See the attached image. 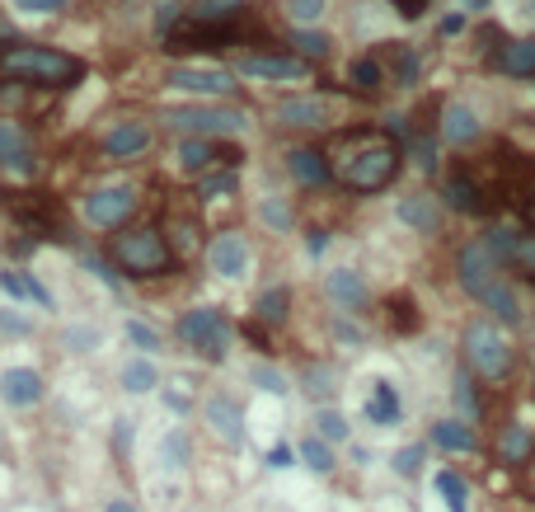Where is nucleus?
Returning <instances> with one entry per match:
<instances>
[{
  "label": "nucleus",
  "mask_w": 535,
  "mask_h": 512,
  "mask_svg": "<svg viewBox=\"0 0 535 512\" xmlns=\"http://www.w3.org/2000/svg\"><path fill=\"white\" fill-rule=\"evenodd\" d=\"M399 165H404V146L390 141L385 132L362 127V132L348 137V151L338 156L334 179L348 188V193H381V188L395 184Z\"/></svg>",
  "instance_id": "obj_1"
},
{
  "label": "nucleus",
  "mask_w": 535,
  "mask_h": 512,
  "mask_svg": "<svg viewBox=\"0 0 535 512\" xmlns=\"http://www.w3.org/2000/svg\"><path fill=\"white\" fill-rule=\"evenodd\" d=\"M456 282L460 292L474 296L484 311H493L503 325H521V301L517 292L503 282V264L489 254L484 240H470V245L456 249Z\"/></svg>",
  "instance_id": "obj_2"
},
{
  "label": "nucleus",
  "mask_w": 535,
  "mask_h": 512,
  "mask_svg": "<svg viewBox=\"0 0 535 512\" xmlns=\"http://www.w3.org/2000/svg\"><path fill=\"white\" fill-rule=\"evenodd\" d=\"M0 76L10 80H29V85H47V90H66L85 76L80 57L57 52V47H38V43H19L0 52Z\"/></svg>",
  "instance_id": "obj_3"
},
{
  "label": "nucleus",
  "mask_w": 535,
  "mask_h": 512,
  "mask_svg": "<svg viewBox=\"0 0 535 512\" xmlns=\"http://www.w3.org/2000/svg\"><path fill=\"white\" fill-rule=\"evenodd\" d=\"M113 259H118L127 278H165L174 268V245L155 226H132V231L113 240Z\"/></svg>",
  "instance_id": "obj_4"
},
{
  "label": "nucleus",
  "mask_w": 535,
  "mask_h": 512,
  "mask_svg": "<svg viewBox=\"0 0 535 512\" xmlns=\"http://www.w3.org/2000/svg\"><path fill=\"white\" fill-rule=\"evenodd\" d=\"M179 343H184L193 357L202 362H226L230 357V343H235V329H230L226 311H216V306H193V311L179 315V325H174Z\"/></svg>",
  "instance_id": "obj_5"
},
{
  "label": "nucleus",
  "mask_w": 535,
  "mask_h": 512,
  "mask_svg": "<svg viewBox=\"0 0 535 512\" xmlns=\"http://www.w3.org/2000/svg\"><path fill=\"white\" fill-rule=\"evenodd\" d=\"M460 353L474 367V376H484V381H503L512 372V362H517L503 325H493V320H470L465 334H460Z\"/></svg>",
  "instance_id": "obj_6"
},
{
  "label": "nucleus",
  "mask_w": 535,
  "mask_h": 512,
  "mask_svg": "<svg viewBox=\"0 0 535 512\" xmlns=\"http://www.w3.org/2000/svg\"><path fill=\"white\" fill-rule=\"evenodd\" d=\"M169 127H179L188 137H207V141H221V137H235L245 132V109H226V104H184V109H169L165 113Z\"/></svg>",
  "instance_id": "obj_7"
},
{
  "label": "nucleus",
  "mask_w": 535,
  "mask_h": 512,
  "mask_svg": "<svg viewBox=\"0 0 535 512\" xmlns=\"http://www.w3.org/2000/svg\"><path fill=\"white\" fill-rule=\"evenodd\" d=\"M202 423L212 428V437L221 442V447L240 451L245 447V409H240V400L235 395H226V390H212L207 400H202Z\"/></svg>",
  "instance_id": "obj_8"
},
{
  "label": "nucleus",
  "mask_w": 535,
  "mask_h": 512,
  "mask_svg": "<svg viewBox=\"0 0 535 512\" xmlns=\"http://www.w3.org/2000/svg\"><path fill=\"white\" fill-rule=\"evenodd\" d=\"M132 212H137V188L132 184L94 188L90 198H85V221H90L94 231H118Z\"/></svg>",
  "instance_id": "obj_9"
},
{
  "label": "nucleus",
  "mask_w": 535,
  "mask_h": 512,
  "mask_svg": "<svg viewBox=\"0 0 535 512\" xmlns=\"http://www.w3.org/2000/svg\"><path fill=\"white\" fill-rule=\"evenodd\" d=\"M165 85L184 94H202V99H226V94L240 90L235 71H221V66H169Z\"/></svg>",
  "instance_id": "obj_10"
},
{
  "label": "nucleus",
  "mask_w": 535,
  "mask_h": 512,
  "mask_svg": "<svg viewBox=\"0 0 535 512\" xmlns=\"http://www.w3.org/2000/svg\"><path fill=\"white\" fill-rule=\"evenodd\" d=\"M249 264H254V249H249V240L240 231L212 235V245H207V268H212L216 278L240 282L249 273Z\"/></svg>",
  "instance_id": "obj_11"
},
{
  "label": "nucleus",
  "mask_w": 535,
  "mask_h": 512,
  "mask_svg": "<svg viewBox=\"0 0 535 512\" xmlns=\"http://www.w3.org/2000/svg\"><path fill=\"white\" fill-rule=\"evenodd\" d=\"M273 123L296 127V132H315V127L334 123V109H329V99H320V94H296V99H282L273 109Z\"/></svg>",
  "instance_id": "obj_12"
},
{
  "label": "nucleus",
  "mask_w": 535,
  "mask_h": 512,
  "mask_svg": "<svg viewBox=\"0 0 535 512\" xmlns=\"http://www.w3.org/2000/svg\"><path fill=\"white\" fill-rule=\"evenodd\" d=\"M0 400L10 409H38L47 400V376L38 367H5L0 372Z\"/></svg>",
  "instance_id": "obj_13"
},
{
  "label": "nucleus",
  "mask_w": 535,
  "mask_h": 512,
  "mask_svg": "<svg viewBox=\"0 0 535 512\" xmlns=\"http://www.w3.org/2000/svg\"><path fill=\"white\" fill-rule=\"evenodd\" d=\"M437 137H442L446 146H456V151L474 146V141L484 137V123H479L474 104H465V99H446V104H442V123H437Z\"/></svg>",
  "instance_id": "obj_14"
},
{
  "label": "nucleus",
  "mask_w": 535,
  "mask_h": 512,
  "mask_svg": "<svg viewBox=\"0 0 535 512\" xmlns=\"http://www.w3.org/2000/svg\"><path fill=\"white\" fill-rule=\"evenodd\" d=\"M179 170L184 174H207L212 165H226V170H235V160H245V156H235L230 146H221V141H207V137H184L179 141Z\"/></svg>",
  "instance_id": "obj_15"
},
{
  "label": "nucleus",
  "mask_w": 535,
  "mask_h": 512,
  "mask_svg": "<svg viewBox=\"0 0 535 512\" xmlns=\"http://www.w3.org/2000/svg\"><path fill=\"white\" fill-rule=\"evenodd\" d=\"M324 296L334 301L338 311H362L371 301V287H367V273L362 268H329L324 273Z\"/></svg>",
  "instance_id": "obj_16"
},
{
  "label": "nucleus",
  "mask_w": 535,
  "mask_h": 512,
  "mask_svg": "<svg viewBox=\"0 0 535 512\" xmlns=\"http://www.w3.org/2000/svg\"><path fill=\"white\" fill-rule=\"evenodd\" d=\"M287 174L301 188H329L334 184V160L320 146H291L287 151Z\"/></svg>",
  "instance_id": "obj_17"
},
{
  "label": "nucleus",
  "mask_w": 535,
  "mask_h": 512,
  "mask_svg": "<svg viewBox=\"0 0 535 512\" xmlns=\"http://www.w3.org/2000/svg\"><path fill=\"white\" fill-rule=\"evenodd\" d=\"M0 170L19 174V179H33L38 174V160H33V141L19 123H0Z\"/></svg>",
  "instance_id": "obj_18"
},
{
  "label": "nucleus",
  "mask_w": 535,
  "mask_h": 512,
  "mask_svg": "<svg viewBox=\"0 0 535 512\" xmlns=\"http://www.w3.org/2000/svg\"><path fill=\"white\" fill-rule=\"evenodd\" d=\"M240 76L254 80H306L310 66L301 57H287V52H263V57H240Z\"/></svg>",
  "instance_id": "obj_19"
},
{
  "label": "nucleus",
  "mask_w": 535,
  "mask_h": 512,
  "mask_svg": "<svg viewBox=\"0 0 535 512\" xmlns=\"http://www.w3.org/2000/svg\"><path fill=\"white\" fill-rule=\"evenodd\" d=\"M385 66V80H395L399 90H413L423 76V52L413 43H385V52H376Z\"/></svg>",
  "instance_id": "obj_20"
},
{
  "label": "nucleus",
  "mask_w": 535,
  "mask_h": 512,
  "mask_svg": "<svg viewBox=\"0 0 535 512\" xmlns=\"http://www.w3.org/2000/svg\"><path fill=\"white\" fill-rule=\"evenodd\" d=\"M104 151L113 160L146 156V151H151V127L141 123V118H123V123H113L108 127V137H104Z\"/></svg>",
  "instance_id": "obj_21"
},
{
  "label": "nucleus",
  "mask_w": 535,
  "mask_h": 512,
  "mask_svg": "<svg viewBox=\"0 0 535 512\" xmlns=\"http://www.w3.org/2000/svg\"><path fill=\"white\" fill-rule=\"evenodd\" d=\"M399 221L418 235H437L442 231V198H428V193H409V198H399Z\"/></svg>",
  "instance_id": "obj_22"
},
{
  "label": "nucleus",
  "mask_w": 535,
  "mask_h": 512,
  "mask_svg": "<svg viewBox=\"0 0 535 512\" xmlns=\"http://www.w3.org/2000/svg\"><path fill=\"white\" fill-rule=\"evenodd\" d=\"M428 442L432 447L451 451V456H470V451H479V433H474V423L465 419H437L428 428Z\"/></svg>",
  "instance_id": "obj_23"
},
{
  "label": "nucleus",
  "mask_w": 535,
  "mask_h": 512,
  "mask_svg": "<svg viewBox=\"0 0 535 512\" xmlns=\"http://www.w3.org/2000/svg\"><path fill=\"white\" fill-rule=\"evenodd\" d=\"M442 198H446V207H456V212H470V217H484V212H489V202H484V188L474 184L465 170H451V174H446Z\"/></svg>",
  "instance_id": "obj_24"
},
{
  "label": "nucleus",
  "mask_w": 535,
  "mask_h": 512,
  "mask_svg": "<svg viewBox=\"0 0 535 512\" xmlns=\"http://www.w3.org/2000/svg\"><path fill=\"white\" fill-rule=\"evenodd\" d=\"M404 419V400L390 381H371V395H367V423L371 428H399Z\"/></svg>",
  "instance_id": "obj_25"
},
{
  "label": "nucleus",
  "mask_w": 535,
  "mask_h": 512,
  "mask_svg": "<svg viewBox=\"0 0 535 512\" xmlns=\"http://www.w3.org/2000/svg\"><path fill=\"white\" fill-rule=\"evenodd\" d=\"M493 66L512 80H535V38H512V43L493 57Z\"/></svg>",
  "instance_id": "obj_26"
},
{
  "label": "nucleus",
  "mask_w": 535,
  "mask_h": 512,
  "mask_svg": "<svg viewBox=\"0 0 535 512\" xmlns=\"http://www.w3.org/2000/svg\"><path fill=\"white\" fill-rule=\"evenodd\" d=\"M193 24H207V29H235L240 15H245V0H193Z\"/></svg>",
  "instance_id": "obj_27"
},
{
  "label": "nucleus",
  "mask_w": 535,
  "mask_h": 512,
  "mask_svg": "<svg viewBox=\"0 0 535 512\" xmlns=\"http://www.w3.org/2000/svg\"><path fill=\"white\" fill-rule=\"evenodd\" d=\"M118 386L127 390V395H151V390H160V367H155V357H127L123 372H118Z\"/></svg>",
  "instance_id": "obj_28"
},
{
  "label": "nucleus",
  "mask_w": 535,
  "mask_h": 512,
  "mask_svg": "<svg viewBox=\"0 0 535 512\" xmlns=\"http://www.w3.org/2000/svg\"><path fill=\"white\" fill-rule=\"evenodd\" d=\"M310 433L320 437V442H329V447H338V442H348L352 437V423L338 414L334 404H315V414H310Z\"/></svg>",
  "instance_id": "obj_29"
},
{
  "label": "nucleus",
  "mask_w": 535,
  "mask_h": 512,
  "mask_svg": "<svg viewBox=\"0 0 535 512\" xmlns=\"http://www.w3.org/2000/svg\"><path fill=\"white\" fill-rule=\"evenodd\" d=\"M155 456H160L165 470H188V461H193V437H188V428H169V433L160 437Z\"/></svg>",
  "instance_id": "obj_30"
},
{
  "label": "nucleus",
  "mask_w": 535,
  "mask_h": 512,
  "mask_svg": "<svg viewBox=\"0 0 535 512\" xmlns=\"http://www.w3.org/2000/svg\"><path fill=\"white\" fill-rule=\"evenodd\" d=\"M296 461H301L306 470H315V475H334V466H338L334 447H329V442H320L315 433L301 437V447H296Z\"/></svg>",
  "instance_id": "obj_31"
},
{
  "label": "nucleus",
  "mask_w": 535,
  "mask_h": 512,
  "mask_svg": "<svg viewBox=\"0 0 535 512\" xmlns=\"http://www.w3.org/2000/svg\"><path fill=\"white\" fill-rule=\"evenodd\" d=\"M254 315H259V325H287V315H291V287H268V292L254 301Z\"/></svg>",
  "instance_id": "obj_32"
},
{
  "label": "nucleus",
  "mask_w": 535,
  "mask_h": 512,
  "mask_svg": "<svg viewBox=\"0 0 535 512\" xmlns=\"http://www.w3.org/2000/svg\"><path fill=\"white\" fill-rule=\"evenodd\" d=\"M348 85L352 90H362V94H376L385 85V66L381 57L371 52V57H357V62H348Z\"/></svg>",
  "instance_id": "obj_33"
},
{
  "label": "nucleus",
  "mask_w": 535,
  "mask_h": 512,
  "mask_svg": "<svg viewBox=\"0 0 535 512\" xmlns=\"http://www.w3.org/2000/svg\"><path fill=\"white\" fill-rule=\"evenodd\" d=\"M531 447H535V437H531V428H526V423H507L503 437H498V456H503V461H512V466H521V461L531 456Z\"/></svg>",
  "instance_id": "obj_34"
},
{
  "label": "nucleus",
  "mask_w": 535,
  "mask_h": 512,
  "mask_svg": "<svg viewBox=\"0 0 535 512\" xmlns=\"http://www.w3.org/2000/svg\"><path fill=\"white\" fill-rule=\"evenodd\" d=\"M437 494H442L446 512H470V484H465V475H456V470H442L437 475Z\"/></svg>",
  "instance_id": "obj_35"
},
{
  "label": "nucleus",
  "mask_w": 535,
  "mask_h": 512,
  "mask_svg": "<svg viewBox=\"0 0 535 512\" xmlns=\"http://www.w3.org/2000/svg\"><path fill=\"white\" fill-rule=\"evenodd\" d=\"M291 43H296V52H301V62H320V57H329V47H334V38L324 29H296L291 33Z\"/></svg>",
  "instance_id": "obj_36"
},
{
  "label": "nucleus",
  "mask_w": 535,
  "mask_h": 512,
  "mask_svg": "<svg viewBox=\"0 0 535 512\" xmlns=\"http://www.w3.org/2000/svg\"><path fill=\"white\" fill-rule=\"evenodd\" d=\"M249 381H254L263 395H277V400L291 390V376L282 372V367H273V362H254V367H249Z\"/></svg>",
  "instance_id": "obj_37"
},
{
  "label": "nucleus",
  "mask_w": 535,
  "mask_h": 512,
  "mask_svg": "<svg viewBox=\"0 0 535 512\" xmlns=\"http://www.w3.org/2000/svg\"><path fill=\"white\" fill-rule=\"evenodd\" d=\"M423 461H428V442H409V447L390 451V470H395V475H404V480H418Z\"/></svg>",
  "instance_id": "obj_38"
},
{
  "label": "nucleus",
  "mask_w": 535,
  "mask_h": 512,
  "mask_svg": "<svg viewBox=\"0 0 535 512\" xmlns=\"http://www.w3.org/2000/svg\"><path fill=\"white\" fill-rule=\"evenodd\" d=\"M259 221L268 226V231H291V226H296V212H291L287 198H263L259 202Z\"/></svg>",
  "instance_id": "obj_39"
},
{
  "label": "nucleus",
  "mask_w": 535,
  "mask_h": 512,
  "mask_svg": "<svg viewBox=\"0 0 535 512\" xmlns=\"http://www.w3.org/2000/svg\"><path fill=\"white\" fill-rule=\"evenodd\" d=\"M235 188H240V174H235V170H216V174H202V179H198V198L212 202V198L235 193Z\"/></svg>",
  "instance_id": "obj_40"
},
{
  "label": "nucleus",
  "mask_w": 535,
  "mask_h": 512,
  "mask_svg": "<svg viewBox=\"0 0 535 512\" xmlns=\"http://www.w3.org/2000/svg\"><path fill=\"white\" fill-rule=\"evenodd\" d=\"M127 343H132L141 357H155L160 348H165V339H160V334H155L146 320H127Z\"/></svg>",
  "instance_id": "obj_41"
},
{
  "label": "nucleus",
  "mask_w": 535,
  "mask_h": 512,
  "mask_svg": "<svg viewBox=\"0 0 535 512\" xmlns=\"http://www.w3.org/2000/svg\"><path fill=\"white\" fill-rule=\"evenodd\" d=\"M329 10V0H287V15L296 19V29H315Z\"/></svg>",
  "instance_id": "obj_42"
},
{
  "label": "nucleus",
  "mask_w": 535,
  "mask_h": 512,
  "mask_svg": "<svg viewBox=\"0 0 535 512\" xmlns=\"http://www.w3.org/2000/svg\"><path fill=\"white\" fill-rule=\"evenodd\" d=\"M62 343L71 348V353H94V348L104 343V334H99V325H71L62 334Z\"/></svg>",
  "instance_id": "obj_43"
},
{
  "label": "nucleus",
  "mask_w": 535,
  "mask_h": 512,
  "mask_svg": "<svg viewBox=\"0 0 535 512\" xmlns=\"http://www.w3.org/2000/svg\"><path fill=\"white\" fill-rule=\"evenodd\" d=\"M306 390H310V400H320V404H329L334 400V367H310L306 372Z\"/></svg>",
  "instance_id": "obj_44"
},
{
  "label": "nucleus",
  "mask_w": 535,
  "mask_h": 512,
  "mask_svg": "<svg viewBox=\"0 0 535 512\" xmlns=\"http://www.w3.org/2000/svg\"><path fill=\"white\" fill-rule=\"evenodd\" d=\"M451 400H456V409L465 414V423L479 419V395H474V381H470V376H456V386H451Z\"/></svg>",
  "instance_id": "obj_45"
},
{
  "label": "nucleus",
  "mask_w": 535,
  "mask_h": 512,
  "mask_svg": "<svg viewBox=\"0 0 535 512\" xmlns=\"http://www.w3.org/2000/svg\"><path fill=\"white\" fill-rule=\"evenodd\" d=\"M0 292L15 296V301H29V282H24V268H0Z\"/></svg>",
  "instance_id": "obj_46"
},
{
  "label": "nucleus",
  "mask_w": 535,
  "mask_h": 512,
  "mask_svg": "<svg viewBox=\"0 0 535 512\" xmlns=\"http://www.w3.org/2000/svg\"><path fill=\"white\" fill-rule=\"evenodd\" d=\"M0 334H10V339H24V334H33V320H29V315H15L10 306H0Z\"/></svg>",
  "instance_id": "obj_47"
},
{
  "label": "nucleus",
  "mask_w": 535,
  "mask_h": 512,
  "mask_svg": "<svg viewBox=\"0 0 535 512\" xmlns=\"http://www.w3.org/2000/svg\"><path fill=\"white\" fill-rule=\"evenodd\" d=\"M19 15H62L71 0H10Z\"/></svg>",
  "instance_id": "obj_48"
},
{
  "label": "nucleus",
  "mask_w": 535,
  "mask_h": 512,
  "mask_svg": "<svg viewBox=\"0 0 535 512\" xmlns=\"http://www.w3.org/2000/svg\"><path fill=\"white\" fill-rule=\"evenodd\" d=\"M263 466H268V470H291V466H296V447H287V442H277V447H268V456H263Z\"/></svg>",
  "instance_id": "obj_49"
},
{
  "label": "nucleus",
  "mask_w": 535,
  "mask_h": 512,
  "mask_svg": "<svg viewBox=\"0 0 535 512\" xmlns=\"http://www.w3.org/2000/svg\"><path fill=\"white\" fill-rule=\"evenodd\" d=\"M324 249H329V231H324V226H310L306 231V254L310 259H320Z\"/></svg>",
  "instance_id": "obj_50"
},
{
  "label": "nucleus",
  "mask_w": 535,
  "mask_h": 512,
  "mask_svg": "<svg viewBox=\"0 0 535 512\" xmlns=\"http://www.w3.org/2000/svg\"><path fill=\"white\" fill-rule=\"evenodd\" d=\"M465 24H470V15L456 10V15H446L442 24H437V33H442V38H456V33H465Z\"/></svg>",
  "instance_id": "obj_51"
},
{
  "label": "nucleus",
  "mask_w": 535,
  "mask_h": 512,
  "mask_svg": "<svg viewBox=\"0 0 535 512\" xmlns=\"http://www.w3.org/2000/svg\"><path fill=\"white\" fill-rule=\"evenodd\" d=\"M85 268H90V273H94V278H99V282H108V287L118 292V273H113V268H108L104 259H85Z\"/></svg>",
  "instance_id": "obj_52"
},
{
  "label": "nucleus",
  "mask_w": 535,
  "mask_h": 512,
  "mask_svg": "<svg viewBox=\"0 0 535 512\" xmlns=\"http://www.w3.org/2000/svg\"><path fill=\"white\" fill-rule=\"evenodd\" d=\"M104 512H141L137 503H132V498H108L104 503Z\"/></svg>",
  "instance_id": "obj_53"
},
{
  "label": "nucleus",
  "mask_w": 535,
  "mask_h": 512,
  "mask_svg": "<svg viewBox=\"0 0 535 512\" xmlns=\"http://www.w3.org/2000/svg\"><path fill=\"white\" fill-rule=\"evenodd\" d=\"M493 0H460V10H465V15H474V10H489Z\"/></svg>",
  "instance_id": "obj_54"
},
{
  "label": "nucleus",
  "mask_w": 535,
  "mask_h": 512,
  "mask_svg": "<svg viewBox=\"0 0 535 512\" xmlns=\"http://www.w3.org/2000/svg\"><path fill=\"white\" fill-rule=\"evenodd\" d=\"M526 226H531V231H535V198L526 202Z\"/></svg>",
  "instance_id": "obj_55"
},
{
  "label": "nucleus",
  "mask_w": 535,
  "mask_h": 512,
  "mask_svg": "<svg viewBox=\"0 0 535 512\" xmlns=\"http://www.w3.org/2000/svg\"><path fill=\"white\" fill-rule=\"evenodd\" d=\"M0 451H5V433H0Z\"/></svg>",
  "instance_id": "obj_56"
},
{
  "label": "nucleus",
  "mask_w": 535,
  "mask_h": 512,
  "mask_svg": "<svg viewBox=\"0 0 535 512\" xmlns=\"http://www.w3.org/2000/svg\"><path fill=\"white\" fill-rule=\"evenodd\" d=\"M531 15H535V5H531Z\"/></svg>",
  "instance_id": "obj_57"
},
{
  "label": "nucleus",
  "mask_w": 535,
  "mask_h": 512,
  "mask_svg": "<svg viewBox=\"0 0 535 512\" xmlns=\"http://www.w3.org/2000/svg\"><path fill=\"white\" fill-rule=\"evenodd\" d=\"M531 90H535V85H531Z\"/></svg>",
  "instance_id": "obj_58"
}]
</instances>
